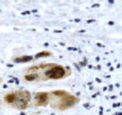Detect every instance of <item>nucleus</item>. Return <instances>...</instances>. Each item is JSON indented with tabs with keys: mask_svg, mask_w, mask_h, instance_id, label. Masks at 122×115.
<instances>
[{
	"mask_svg": "<svg viewBox=\"0 0 122 115\" xmlns=\"http://www.w3.org/2000/svg\"><path fill=\"white\" fill-rule=\"evenodd\" d=\"M72 70L69 66L55 62H45L26 68L25 70L24 79L30 83L60 80L70 76Z\"/></svg>",
	"mask_w": 122,
	"mask_h": 115,
	"instance_id": "nucleus-1",
	"label": "nucleus"
},
{
	"mask_svg": "<svg viewBox=\"0 0 122 115\" xmlns=\"http://www.w3.org/2000/svg\"><path fill=\"white\" fill-rule=\"evenodd\" d=\"M81 99L65 90H55L49 92V105L58 111L71 109L79 104Z\"/></svg>",
	"mask_w": 122,
	"mask_h": 115,
	"instance_id": "nucleus-2",
	"label": "nucleus"
},
{
	"mask_svg": "<svg viewBox=\"0 0 122 115\" xmlns=\"http://www.w3.org/2000/svg\"><path fill=\"white\" fill-rule=\"evenodd\" d=\"M32 100V93L28 90H18L9 92L4 95L3 101L5 104L15 110L24 111L29 108Z\"/></svg>",
	"mask_w": 122,
	"mask_h": 115,
	"instance_id": "nucleus-3",
	"label": "nucleus"
},
{
	"mask_svg": "<svg viewBox=\"0 0 122 115\" xmlns=\"http://www.w3.org/2000/svg\"><path fill=\"white\" fill-rule=\"evenodd\" d=\"M49 105V92H39L32 95L30 106L46 107Z\"/></svg>",
	"mask_w": 122,
	"mask_h": 115,
	"instance_id": "nucleus-4",
	"label": "nucleus"
},
{
	"mask_svg": "<svg viewBox=\"0 0 122 115\" xmlns=\"http://www.w3.org/2000/svg\"><path fill=\"white\" fill-rule=\"evenodd\" d=\"M33 60H34V56L32 55H25V56L14 57V58H12V61L14 63H28Z\"/></svg>",
	"mask_w": 122,
	"mask_h": 115,
	"instance_id": "nucleus-5",
	"label": "nucleus"
},
{
	"mask_svg": "<svg viewBox=\"0 0 122 115\" xmlns=\"http://www.w3.org/2000/svg\"><path fill=\"white\" fill-rule=\"evenodd\" d=\"M52 53L49 52V51H42L40 53H38V54H36L35 56H34V58H40V57H48V56H51Z\"/></svg>",
	"mask_w": 122,
	"mask_h": 115,
	"instance_id": "nucleus-6",
	"label": "nucleus"
}]
</instances>
